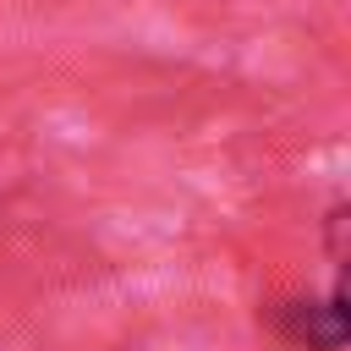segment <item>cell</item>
<instances>
[{
  "instance_id": "6da1fadb",
  "label": "cell",
  "mask_w": 351,
  "mask_h": 351,
  "mask_svg": "<svg viewBox=\"0 0 351 351\" xmlns=\"http://www.w3.org/2000/svg\"><path fill=\"white\" fill-rule=\"evenodd\" d=\"M274 329L291 346L307 351H340L351 340V307H346V285H335L329 302H280L274 307Z\"/></svg>"
}]
</instances>
